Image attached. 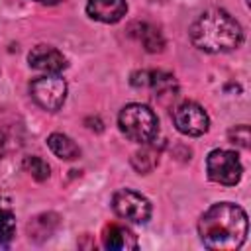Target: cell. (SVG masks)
<instances>
[{
  "instance_id": "obj_1",
  "label": "cell",
  "mask_w": 251,
  "mask_h": 251,
  "mask_svg": "<svg viewBox=\"0 0 251 251\" xmlns=\"http://www.w3.org/2000/svg\"><path fill=\"white\" fill-rule=\"evenodd\" d=\"M247 214L233 202H218L198 220V233L208 249H239L247 239Z\"/></svg>"
},
{
  "instance_id": "obj_2",
  "label": "cell",
  "mask_w": 251,
  "mask_h": 251,
  "mask_svg": "<svg viewBox=\"0 0 251 251\" xmlns=\"http://www.w3.org/2000/svg\"><path fill=\"white\" fill-rule=\"evenodd\" d=\"M190 41L206 53H227L243 43V29L226 10L212 8L190 25Z\"/></svg>"
},
{
  "instance_id": "obj_3",
  "label": "cell",
  "mask_w": 251,
  "mask_h": 251,
  "mask_svg": "<svg viewBox=\"0 0 251 251\" xmlns=\"http://www.w3.org/2000/svg\"><path fill=\"white\" fill-rule=\"evenodd\" d=\"M118 126L122 133L135 143H151L159 131V120L155 112L145 104H127L118 116Z\"/></svg>"
},
{
  "instance_id": "obj_4",
  "label": "cell",
  "mask_w": 251,
  "mask_h": 251,
  "mask_svg": "<svg viewBox=\"0 0 251 251\" xmlns=\"http://www.w3.org/2000/svg\"><path fill=\"white\" fill-rule=\"evenodd\" d=\"M206 173L210 180L226 186H235L241 180L243 165L235 151L227 149H214L206 159Z\"/></svg>"
},
{
  "instance_id": "obj_5",
  "label": "cell",
  "mask_w": 251,
  "mask_h": 251,
  "mask_svg": "<svg viewBox=\"0 0 251 251\" xmlns=\"http://www.w3.org/2000/svg\"><path fill=\"white\" fill-rule=\"evenodd\" d=\"M31 98L37 106H41L47 112H57L67 98V82L59 75H47L31 80L29 84Z\"/></svg>"
},
{
  "instance_id": "obj_6",
  "label": "cell",
  "mask_w": 251,
  "mask_h": 251,
  "mask_svg": "<svg viewBox=\"0 0 251 251\" xmlns=\"http://www.w3.org/2000/svg\"><path fill=\"white\" fill-rule=\"evenodd\" d=\"M112 210L122 220L133 224H145L151 218V202L129 188H122L112 196Z\"/></svg>"
},
{
  "instance_id": "obj_7",
  "label": "cell",
  "mask_w": 251,
  "mask_h": 251,
  "mask_svg": "<svg viewBox=\"0 0 251 251\" xmlns=\"http://www.w3.org/2000/svg\"><path fill=\"white\" fill-rule=\"evenodd\" d=\"M173 124L175 127L184 133V135H192V137H198V135H204L210 127V118L206 114V110L196 104V102H182L178 104L175 110H173Z\"/></svg>"
},
{
  "instance_id": "obj_8",
  "label": "cell",
  "mask_w": 251,
  "mask_h": 251,
  "mask_svg": "<svg viewBox=\"0 0 251 251\" xmlns=\"http://www.w3.org/2000/svg\"><path fill=\"white\" fill-rule=\"evenodd\" d=\"M27 63L31 69L47 75H59L67 69V59L51 45H35L27 55Z\"/></svg>"
},
{
  "instance_id": "obj_9",
  "label": "cell",
  "mask_w": 251,
  "mask_h": 251,
  "mask_svg": "<svg viewBox=\"0 0 251 251\" xmlns=\"http://www.w3.org/2000/svg\"><path fill=\"white\" fill-rule=\"evenodd\" d=\"M127 12L126 0H88L86 14L102 24H116Z\"/></svg>"
},
{
  "instance_id": "obj_10",
  "label": "cell",
  "mask_w": 251,
  "mask_h": 251,
  "mask_svg": "<svg viewBox=\"0 0 251 251\" xmlns=\"http://www.w3.org/2000/svg\"><path fill=\"white\" fill-rule=\"evenodd\" d=\"M102 243L106 249H112V251H131V249H137V237L131 229H127L126 226H118V224H112L104 229V235H102Z\"/></svg>"
},
{
  "instance_id": "obj_11",
  "label": "cell",
  "mask_w": 251,
  "mask_h": 251,
  "mask_svg": "<svg viewBox=\"0 0 251 251\" xmlns=\"http://www.w3.org/2000/svg\"><path fill=\"white\" fill-rule=\"evenodd\" d=\"M47 145L63 161H75L80 157V147L65 133H51L47 137Z\"/></svg>"
},
{
  "instance_id": "obj_12",
  "label": "cell",
  "mask_w": 251,
  "mask_h": 251,
  "mask_svg": "<svg viewBox=\"0 0 251 251\" xmlns=\"http://www.w3.org/2000/svg\"><path fill=\"white\" fill-rule=\"evenodd\" d=\"M137 27H139V31H137L135 35H137V39L141 41V45H143L149 53H159V51H163L165 39H163V35H161V31H159L157 27H153V25H149V24H137Z\"/></svg>"
},
{
  "instance_id": "obj_13",
  "label": "cell",
  "mask_w": 251,
  "mask_h": 251,
  "mask_svg": "<svg viewBox=\"0 0 251 251\" xmlns=\"http://www.w3.org/2000/svg\"><path fill=\"white\" fill-rule=\"evenodd\" d=\"M157 163H159V151H155L149 143H145V147H143L141 151H137V153L133 155V159H131V165H133L135 171H139V173H149V171H153V169L157 167Z\"/></svg>"
},
{
  "instance_id": "obj_14",
  "label": "cell",
  "mask_w": 251,
  "mask_h": 251,
  "mask_svg": "<svg viewBox=\"0 0 251 251\" xmlns=\"http://www.w3.org/2000/svg\"><path fill=\"white\" fill-rule=\"evenodd\" d=\"M22 167H24V171L27 173V175H31V178H35L37 182H43V180H47L49 178V165L41 159V157H37V155H29V157H25L24 159V163H22Z\"/></svg>"
},
{
  "instance_id": "obj_15",
  "label": "cell",
  "mask_w": 251,
  "mask_h": 251,
  "mask_svg": "<svg viewBox=\"0 0 251 251\" xmlns=\"http://www.w3.org/2000/svg\"><path fill=\"white\" fill-rule=\"evenodd\" d=\"M16 235V216L10 208L0 206V245H8Z\"/></svg>"
},
{
  "instance_id": "obj_16",
  "label": "cell",
  "mask_w": 251,
  "mask_h": 251,
  "mask_svg": "<svg viewBox=\"0 0 251 251\" xmlns=\"http://www.w3.org/2000/svg\"><path fill=\"white\" fill-rule=\"evenodd\" d=\"M18 135H16V126H6L4 122H0V159L6 157V153H10L14 147H18Z\"/></svg>"
},
{
  "instance_id": "obj_17",
  "label": "cell",
  "mask_w": 251,
  "mask_h": 251,
  "mask_svg": "<svg viewBox=\"0 0 251 251\" xmlns=\"http://www.w3.org/2000/svg\"><path fill=\"white\" fill-rule=\"evenodd\" d=\"M227 137L231 143L243 147V149H249V141H251V133H249V126L241 124V126H235L227 131Z\"/></svg>"
},
{
  "instance_id": "obj_18",
  "label": "cell",
  "mask_w": 251,
  "mask_h": 251,
  "mask_svg": "<svg viewBox=\"0 0 251 251\" xmlns=\"http://www.w3.org/2000/svg\"><path fill=\"white\" fill-rule=\"evenodd\" d=\"M37 2H41V4H47V6H53V4H59L61 0H37Z\"/></svg>"
}]
</instances>
